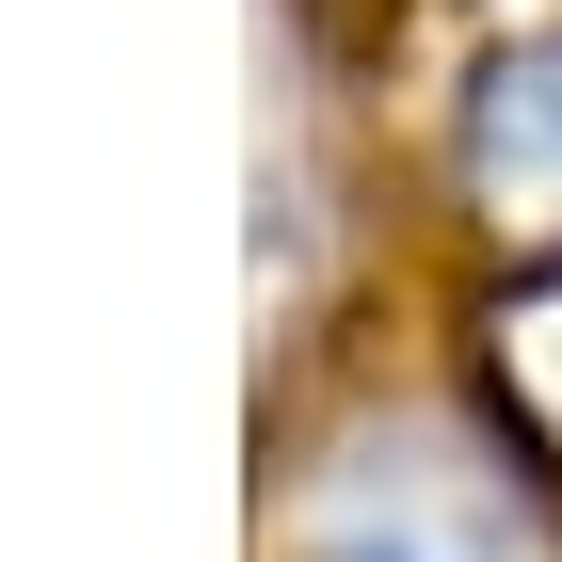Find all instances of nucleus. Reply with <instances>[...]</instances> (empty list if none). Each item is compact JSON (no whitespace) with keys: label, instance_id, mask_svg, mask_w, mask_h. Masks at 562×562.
Here are the masks:
<instances>
[{"label":"nucleus","instance_id":"1","mask_svg":"<svg viewBox=\"0 0 562 562\" xmlns=\"http://www.w3.org/2000/svg\"><path fill=\"white\" fill-rule=\"evenodd\" d=\"M305 562H547L530 530H498L467 482H434V450H370V467L322 482Z\"/></svg>","mask_w":562,"mask_h":562},{"label":"nucleus","instance_id":"2","mask_svg":"<svg viewBox=\"0 0 562 562\" xmlns=\"http://www.w3.org/2000/svg\"><path fill=\"white\" fill-rule=\"evenodd\" d=\"M467 161L498 210H562V48H530V65H498L467 113Z\"/></svg>","mask_w":562,"mask_h":562}]
</instances>
